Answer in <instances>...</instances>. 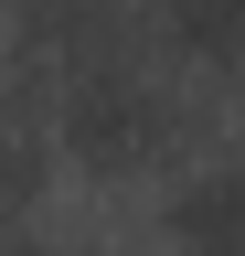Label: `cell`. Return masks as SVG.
I'll return each mask as SVG.
<instances>
[{
	"label": "cell",
	"mask_w": 245,
	"mask_h": 256,
	"mask_svg": "<svg viewBox=\"0 0 245 256\" xmlns=\"http://www.w3.org/2000/svg\"><path fill=\"white\" fill-rule=\"evenodd\" d=\"M149 32H160L192 75L245 64V0H149Z\"/></svg>",
	"instance_id": "obj_3"
},
{
	"label": "cell",
	"mask_w": 245,
	"mask_h": 256,
	"mask_svg": "<svg viewBox=\"0 0 245 256\" xmlns=\"http://www.w3.org/2000/svg\"><path fill=\"white\" fill-rule=\"evenodd\" d=\"M171 256H245V171H203L171 203Z\"/></svg>",
	"instance_id": "obj_4"
},
{
	"label": "cell",
	"mask_w": 245,
	"mask_h": 256,
	"mask_svg": "<svg viewBox=\"0 0 245 256\" xmlns=\"http://www.w3.org/2000/svg\"><path fill=\"white\" fill-rule=\"evenodd\" d=\"M11 22H21V43H32L43 86L96 75V64H128V54H139L128 0H11Z\"/></svg>",
	"instance_id": "obj_2"
},
{
	"label": "cell",
	"mask_w": 245,
	"mask_h": 256,
	"mask_svg": "<svg viewBox=\"0 0 245 256\" xmlns=\"http://www.w3.org/2000/svg\"><path fill=\"white\" fill-rule=\"evenodd\" d=\"M53 118H64L75 160H96V171H139V160H160L171 128H181L171 86L149 75V54L96 64V75H64V86H53Z\"/></svg>",
	"instance_id": "obj_1"
}]
</instances>
